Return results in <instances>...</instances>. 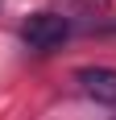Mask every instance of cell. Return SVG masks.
Listing matches in <instances>:
<instances>
[{"instance_id": "obj_1", "label": "cell", "mask_w": 116, "mask_h": 120, "mask_svg": "<svg viewBox=\"0 0 116 120\" xmlns=\"http://www.w3.org/2000/svg\"><path fill=\"white\" fill-rule=\"evenodd\" d=\"M21 37L33 50H54V46H62V41L70 37V21L62 17V12H33V17L25 21Z\"/></svg>"}, {"instance_id": "obj_2", "label": "cell", "mask_w": 116, "mask_h": 120, "mask_svg": "<svg viewBox=\"0 0 116 120\" xmlns=\"http://www.w3.org/2000/svg\"><path fill=\"white\" fill-rule=\"evenodd\" d=\"M75 83L95 104H116V71L112 66H83V71H75Z\"/></svg>"}]
</instances>
